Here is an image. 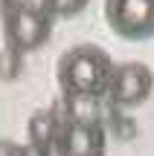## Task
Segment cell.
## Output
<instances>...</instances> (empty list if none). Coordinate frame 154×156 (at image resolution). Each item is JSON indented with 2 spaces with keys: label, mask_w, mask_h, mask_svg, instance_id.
I'll use <instances>...</instances> for the list:
<instances>
[{
  "label": "cell",
  "mask_w": 154,
  "mask_h": 156,
  "mask_svg": "<svg viewBox=\"0 0 154 156\" xmlns=\"http://www.w3.org/2000/svg\"><path fill=\"white\" fill-rule=\"evenodd\" d=\"M50 151L52 147H41V145H35V142H26V145H17L15 156H52Z\"/></svg>",
  "instance_id": "obj_9"
},
{
  "label": "cell",
  "mask_w": 154,
  "mask_h": 156,
  "mask_svg": "<svg viewBox=\"0 0 154 156\" xmlns=\"http://www.w3.org/2000/svg\"><path fill=\"white\" fill-rule=\"evenodd\" d=\"M9 3H12V0H0V15H3V12L9 9Z\"/></svg>",
  "instance_id": "obj_11"
},
{
  "label": "cell",
  "mask_w": 154,
  "mask_h": 156,
  "mask_svg": "<svg viewBox=\"0 0 154 156\" xmlns=\"http://www.w3.org/2000/svg\"><path fill=\"white\" fill-rule=\"evenodd\" d=\"M116 64L102 46L79 44L58 58V87L64 95H99L105 98Z\"/></svg>",
  "instance_id": "obj_1"
},
{
  "label": "cell",
  "mask_w": 154,
  "mask_h": 156,
  "mask_svg": "<svg viewBox=\"0 0 154 156\" xmlns=\"http://www.w3.org/2000/svg\"><path fill=\"white\" fill-rule=\"evenodd\" d=\"M52 15L41 3L32 0H12L3 12V38L9 46L21 52H32L50 41Z\"/></svg>",
  "instance_id": "obj_2"
},
{
  "label": "cell",
  "mask_w": 154,
  "mask_h": 156,
  "mask_svg": "<svg viewBox=\"0 0 154 156\" xmlns=\"http://www.w3.org/2000/svg\"><path fill=\"white\" fill-rule=\"evenodd\" d=\"M87 3H90V0H41V6H44L52 17H73V15H79Z\"/></svg>",
  "instance_id": "obj_8"
},
{
  "label": "cell",
  "mask_w": 154,
  "mask_h": 156,
  "mask_svg": "<svg viewBox=\"0 0 154 156\" xmlns=\"http://www.w3.org/2000/svg\"><path fill=\"white\" fill-rule=\"evenodd\" d=\"M105 20L119 38L145 41L154 35V0H105Z\"/></svg>",
  "instance_id": "obj_4"
},
{
  "label": "cell",
  "mask_w": 154,
  "mask_h": 156,
  "mask_svg": "<svg viewBox=\"0 0 154 156\" xmlns=\"http://www.w3.org/2000/svg\"><path fill=\"white\" fill-rule=\"evenodd\" d=\"M15 153H17V142L0 139V156H15Z\"/></svg>",
  "instance_id": "obj_10"
},
{
  "label": "cell",
  "mask_w": 154,
  "mask_h": 156,
  "mask_svg": "<svg viewBox=\"0 0 154 156\" xmlns=\"http://www.w3.org/2000/svg\"><path fill=\"white\" fill-rule=\"evenodd\" d=\"M23 73V52L15 46H0V81H15Z\"/></svg>",
  "instance_id": "obj_7"
},
{
  "label": "cell",
  "mask_w": 154,
  "mask_h": 156,
  "mask_svg": "<svg viewBox=\"0 0 154 156\" xmlns=\"http://www.w3.org/2000/svg\"><path fill=\"white\" fill-rule=\"evenodd\" d=\"M151 90H154L151 67H145L140 61H125V64H116L114 67V75H111L105 98H108L111 107L134 110V107H140L151 95Z\"/></svg>",
  "instance_id": "obj_3"
},
{
  "label": "cell",
  "mask_w": 154,
  "mask_h": 156,
  "mask_svg": "<svg viewBox=\"0 0 154 156\" xmlns=\"http://www.w3.org/2000/svg\"><path fill=\"white\" fill-rule=\"evenodd\" d=\"M64 119L55 107H41L29 116V124H26V136L29 142L41 147H55V139H58V130H61Z\"/></svg>",
  "instance_id": "obj_6"
},
{
  "label": "cell",
  "mask_w": 154,
  "mask_h": 156,
  "mask_svg": "<svg viewBox=\"0 0 154 156\" xmlns=\"http://www.w3.org/2000/svg\"><path fill=\"white\" fill-rule=\"evenodd\" d=\"M108 130L102 122H76L67 119L55 139V156H105Z\"/></svg>",
  "instance_id": "obj_5"
}]
</instances>
